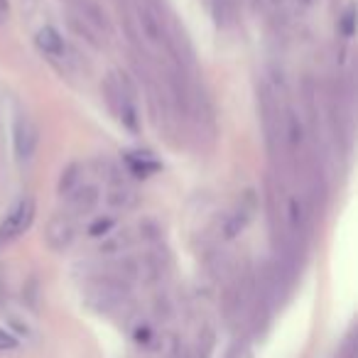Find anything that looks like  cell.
Here are the masks:
<instances>
[{
	"label": "cell",
	"mask_w": 358,
	"mask_h": 358,
	"mask_svg": "<svg viewBox=\"0 0 358 358\" xmlns=\"http://www.w3.org/2000/svg\"><path fill=\"white\" fill-rule=\"evenodd\" d=\"M103 101L108 106L110 115L130 133L140 130V108L135 99V86L120 71H110L103 79Z\"/></svg>",
	"instance_id": "1"
},
{
	"label": "cell",
	"mask_w": 358,
	"mask_h": 358,
	"mask_svg": "<svg viewBox=\"0 0 358 358\" xmlns=\"http://www.w3.org/2000/svg\"><path fill=\"white\" fill-rule=\"evenodd\" d=\"M71 25L99 47H103L113 37L110 20L96 0H71Z\"/></svg>",
	"instance_id": "2"
},
{
	"label": "cell",
	"mask_w": 358,
	"mask_h": 358,
	"mask_svg": "<svg viewBox=\"0 0 358 358\" xmlns=\"http://www.w3.org/2000/svg\"><path fill=\"white\" fill-rule=\"evenodd\" d=\"M35 45H37V50H40V55L47 57V59H50L57 69L74 71L76 64H79V57H76V52L71 50L69 42L59 35V30H57V27H52V25L40 27V30H37V35H35Z\"/></svg>",
	"instance_id": "3"
},
{
	"label": "cell",
	"mask_w": 358,
	"mask_h": 358,
	"mask_svg": "<svg viewBox=\"0 0 358 358\" xmlns=\"http://www.w3.org/2000/svg\"><path fill=\"white\" fill-rule=\"evenodd\" d=\"M37 145H40V128L35 118L20 108L13 118V152L17 162H30L37 152Z\"/></svg>",
	"instance_id": "4"
},
{
	"label": "cell",
	"mask_w": 358,
	"mask_h": 358,
	"mask_svg": "<svg viewBox=\"0 0 358 358\" xmlns=\"http://www.w3.org/2000/svg\"><path fill=\"white\" fill-rule=\"evenodd\" d=\"M37 214V206L32 196H22L10 206V211L6 214V219L0 221V248L8 245L10 241H15L17 236H22L32 226Z\"/></svg>",
	"instance_id": "5"
},
{
	"label": "cell",
	"mask_w": 358,
	"mask_h": 358,
	"mask_svg": "<svg viewBox=\"0 0 358 358\" xmlns=\"http://www.w3.org/2000/svg\"><path fill=\"white\" fill-rule=\"evenodd\" d=\"M76 236H79V226H76V219L64 211L55 214L50 221H47V229H45V241L52 250L62 253V250H69L74 245Z\"/></svg>",
	"instance_id": "6"
},
{
	"label": "cell",
	"mask_w": 358,
	"mask_h": 358,
	"mask_svg": "<svg viewBox=\"0 0 358 358\" xmlns=\"http://www.w3.org/2000/svg\"><path fill=\"white\" fill-rule=\"evenodd\" d=\"M99 201H101V189L84 179L76 189H71L69 194L64 196V214L74 216V219L89 216L91 211L99 206Z\"/></svg>",
	"instance_id": "7"
},
{
	"label": "cell",
	"mask_w": 358,
	"mask_h": 358,
	"mask_svg": "<svg viewBox=\"0 0 358 358\" xmlns=\"http://www.w3.org/2000/svg\"><path fill=\"white\" fill-rule=\"evenodd\" d=\"M140 201L138 192L133 189V187L128 185V182H123V179H115L113 185H110L108 189V206L115 211H130L135 209Z\"/></svg>",
	"instance_id": "8"
},
{
	"label": "cell",
	"mask_w": 358,
	"mask_h": 358,
	"mask_svg": "<svg viewBox=\"0 0 358 358\" xmlns=\"http://www.w3.org/2000/svg\"><path fill=\"white\" fill-rule=\"evenodd\" d=\"M84 167L81 164H69V167L62 172V177H59V194L62 196H66L71 189H76V187L84 182Z\"/></svg>",
	"instance_id": "9"
},
{
	"label": "cell",
	"mask_w": 358,
	"mask_h": 358,
	"mask_svg": "<svg viewBox=\"0 0 358 358\" xmlns=\"http://www.w3.org/2000/svg\"><path fill=\"white\" fill-rule=\"evenodd\" d=\"M128 167H130V172L133 174H140V177H148V174H152V172H157L159 169V162H155L150 155H130L128 157Z\"/></svg>",
	"instance_id": "10"
},
{
	"label": "cell",
	"mask_w": 358,
	"mask_h": 358,
	"mask_svg": "<svg viewBox=\"0 0 358 358\" xmlns=\"http://www.w3.org/2000/svg\"><path fill=\"white\" fill-rule=\"evenodd\" d=\"M113 229V219H101V221H96L94 226L89 229V234L91 236H103V234H108V231Z\"/></svg>",
	"instance_id": "11"
},
{
	"label": "cell",
	"mask_w": 358,
	"mask_h": 358,
	"mask_svg": "<svg viewBox=\"0 0 358 358\" xmlns=\"http://www.w3.org/2000/svg\"><path fill=\"white\" fill-rule=\"evenodd\" d=\"M15 346H17V338L10 331H6V329H0V351H8V348H15Z\"/></svg>",
	"instance_id": "12"
},
{
	"label": "cell",
	"mask_w": 358,
	"mask_h": 358,
	"mask_svg": "<svg viewBox=\"0 0 358 358\" xmlns=\"http://www.w3.org/2000/svg\"><path fill=\"white\" fill-rule=\"evenodd\" d=\"M341 22H343V37H351L353 35V8H348V10L343 13Z\"/></svg>",
	"instance_id": "13"
}]
</instances>
